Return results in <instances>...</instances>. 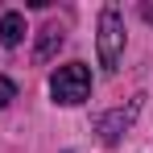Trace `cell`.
Returning <instances> with one entry per match:
<instances>
[{
    "label": "cell",
    "instance_id": "8992f818",
    "mask_svg": "<svg viewBox=\"0 0 153 153\" xmlns=\"http://www.w3.org/2000/svg\"><path fill=\"white\" fill-rule=\"evenodd\" d=\"M13 100H17V83H13V79H4V75H0V108H8Z\"/></svg>",
    "mask_w": 153,
    "mask_h": 153
},
{
    "label": "cell",
    "instance_id": "7a4b0ae2",
    "mask_svg": "<svg viewBox=\"0 0 153 153\" xmlns=\"http://www.w3.org/2000/svg\"><path fill=\"white\" fill-rule=\"evenodd\" d=\"M120 54H124V17L116 8H103L100 13V66L116 71Z\"/></svg>",
    "mask_w": 153,
    "mask_h": 153
},
{
    "label": "cell",
    "instance_id": "277c9868",
    "mask_svg": "<svg viewBox=\"0 0 153 153\" xmlns=\"http://www.w3.org/2000/svg\"><path fill=\"white\" fill-rule=\"evenodd\" d=\"M62 42H66V37H62V25H42L37 29V46H33V62H50L54 54L62 50Z\"/></svg>",
    "mask_w": 153,
    "mask_h": 153
},
{
    "label": "cell",
    "instance_id": "6da1fadb",
    "mask_svg": "<svg viewBox=\"0 0 153 153\" xmlns=\"http://www.w3.org/2000/svg\"><path fill=\"white\" fill-rule=\"evenodd\" d=\"M50 95L54 103H62V108H75L91 95V71L83 66V62H66V66H58L50 75Z\"/></svg>",
    "mask_w": 153,
    "mask_h": 153
},
{
    "label": "cell",
    "instance_id": "5b68a950",
    "mask_svg": "<svg viewBox=\"0 0 153 153\" xmlns=\"http://www.w3.org/2000/svg\"><path fill=\"white\" fill-rule=\"evenodd\" d=\"M21 37H25V17L21 13H4L0 17V46L13 50V46H21Z\"/></svg>",
    "mask_w": 153,
    "mask_h": 153
},
{
    "label": "cell",
    "instance_id": "3957f363",
    "mask_svg": "<svg viewBox=\"0 0 153 153\" xmlns=\"http://www.w3.org/2000/svg\"><path fill=\"white\" fill-rule=\"evenodd\" d=\"M141 100H145V95H137L128 108H116V112H103V116H95V132H100V141H103V145H120V141H124V132L132 128L137 112H141Z\"/></svg>",
    "mask_w": 153,
    "mask_h": 153
}]
</instances>
